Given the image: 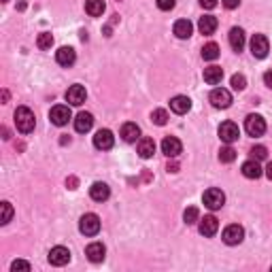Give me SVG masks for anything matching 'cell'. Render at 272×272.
Wrapping results in <instances>:
<instances>
[{"label":"cell","mask_w":272,"mask_h":272,"mask_svg":"<svg viewBox=\"0 0 272 272\" xmlns=\"http://www.w3.org/2000/svg\"><path fill=\"white\" fill-rule=\"evenodd\" d=\"M234 159H236V151L232 149L230 145H226V147H221V149H219V162L230 164V162H234Z\"/></svg>","instance_id":"cell-31"},{"label":"cell","mask_w":272,"mask_h":272,"mask_svg":"<svg viewBox=\"0 0 272 272\" xmlns=\"http://www.w3.org/2000/svg\"><path fill=\"white\" fill-rule=\"evenodd\" d=\"M202 202H204V206H209L211 211H217V209H221V206L226 204V194H223L221 189H217V187H211V189L204 191Z\"/></svg>","instance_id":"cell-3"},{"label":"cell","mask_w":272,"mask_h":272,"mask_svg":"<svg viewBox=\"0 0 272 272\" xmlns=\"http://www.w3.org/2000/svg\"><path fill=\"white\" fill-rule=\"evenodd\" d=\"M217 230H219V221L217 217H213V215H206L204 219H200V234L202 236H215L217 234Z\"/></svg>","instance_id":"cell-15"},{"label":"cell","mask_w":272,"mask_h":272,"mask_svg":"<svg viewBox=\"0 0 272 272\" xmlns=\"http://www.w3.org/2000/svg\"><path fill=\"white\" fill-rule=\"evenodd\" d=\"M11 270H13V272H17V270H26V272H28V270H30V264H28V262H23V260H15V262L11 264Z\"/></svg>","instance_id":"cell-37"},{"label":"cell","mask_w":272,"mask_h":272,"mask_svg":"<svg viewBox=\"0 0 272 272\" xmlns=\"http://www.w3.org/2000/svg\"><path fill=\"white\" fill-rule=\"evenodd\" d=\"M4 2H6V0H4Z\"/></svg>","instance_id":"cell-46"},{"label":"cell","mask_w":272,"mask_h":272,"mask_svg":"<svg viewBox=\"0 0 272 272\" xmlns=\"http://www.w3.org/2000/svg\"><path fill=\"white\" fill-rule=\"evenodd\" d=\"M122 138L126 142H134L140 138V128L136 124H124L122 126Z\"/></svg>","instance_id":"cell-24"},{"label":"cell","mask_w":272,"mask_h":272,"mask_svg":"<svg viewBox=\"0 0 272 272\" xmlns=\"http://www.w3.org/2000/svg\"><path fill=\"white\" fill-rule=\"evenodd\" d=\"M166 170H168V172H179V166H177V164H168Z\"/></svg>","instance_id":"cell-43"},{"label":"cell","mask_w":272,"mask_h":272,"mask_svg":"<svg viewBox=\"0 0 272 272\" xmlns=\"http://www.w3.org/2000/svg\"><path fill=\"white\" fill-rule=\"evenodd\" d=\"M221 79H223V70L219 66H209V68H204V81L209 83V85H217L221 83Z\"/></svg>","instance_id":"cell-25"},{"label":"cell","mask_w":272,"mask_h":272,"mask_svg":"<svg viewBox=\"0 0 272 272\" xmlns=\"http://www.w3.org/2000/svg\"><path fill=\"white\" fill-rule=\"evenodd\" d=\"M49 119H51V124L53 126H66L70 119H73V115H70V109L66 105H58V107H53L49 111Z\"/></svg>","instance_id":"cell-8"},{"label":"cell","mask_w":272,"mask_h":272,"mask_svg":"<svg viewBox=\"0 0 272 272\" xmlns=\"http://www.w3.org/2000/svg\"><path fill=\"white\" fill-rule=\"evenodd\" d=\"M92 126H94L92 113H79V115H77V119H75V130H77V132L85 134V132L92 130Z\"/></svg>","instance_id":"cell-21"},{"label":"cell","mask_w":272,"mask_h":272,"mask_svg":"<svg viewBox=\"0 0 272 272\" xmlns=\"http://www.w3.org/2000/svg\"><path fill=\"white\" fill-rule=\"evenodd\" d=\"M113 142H115V136L111 130H98L94 136V147L100 149V151H109L113 147Z\"/></svg>","instance_id":"cell-11"},{"label":"cell","mask_w":272,"mask_h":272,"mask_svg":"<svg viewBox=\"0 0 272 272\" xmlns=\"http://www.w3.org/2000/svg\"><path fill=\"white\" fill-rule=\"evenodd\" d=\"M183 221H185L187 226H194V223L200 221V211L196 206H189V209H185V213H183Z\"/></svg>","instance_id":"cell-30"},{"label":"cell","mask_w":272,"mask_h":272,"mask_svg":"<svg viewBox=\"0 0 272 272\" xmlns=\"http://www.w3.org/2000/svg\"><path fill=\"white\" fill-rule=\"evenodd\" d=\"M245 130L249 136H262L266 132V119L262 115H249L245 119Z\"/></svg>","instance_id":"cell-5"},{"label":"cell","mask_w":272,"mask_h":272,"mask_svg":"<svg viewBox=\"0 0 272 272\" xmlns=\"http://www.w3.org/2000/svg\"><path fill=\"white\" fill-rule=\"evenodd\" d=\"M174 4H177V0H157V9L162 11H172Z\"/></svg>","instance_id":"cell-36"},{"label":"cell","mask_w":272,"mask_h":272,"mask_svg":"<svg viewBox=\"0 0 272 272\" xmlns=\"http://www.w3.org/2000/svg\"><path fill=\"white\" fill-rule=\"evenodd\" d=\"M6 102H9V92H2V105H6Z\"/></svg>","instance_id":"cell-44"},{"label":"cell","mask_w":272,"mask_h":272,"mask_svg":"<svg viewBox=\"0 0 272 272\" xmlns=\"http://www.w3.org/2000/svg\"><path fill=\"white\" fill-rule=\"evenodd\" d=\"M202 58L209 60V62L217 60V58H219V45H217V43H206V45L202 47Z\"/></svg>","instance_id":"cell-28"},{"label":"cell","mask_w":272,"mask_h":272,"mask_svg":"<svg viewBox=\"0 0 272 272\" xmlns=\"http://www.w3.org/2000/svg\"><path fill=\"white\" fill-rule=\"evenodd\" d=\"M191 32H194V26H191L189 19H179L177 23H174V34H177L179 38H189Z\"/></svg>","instance_id":"cell-26"},{"label":"cell","mask_w":272,"mask_h":272,"mask_svg":"<svg viewBox=\"0 0 272 272\" xmlns=\"http://www.w3.org/2000/svg\"><path fill=\"white\" fill-rule=\"evenodd\" d=\"M230 47L236 53L243 51V47H245V30L243 28H232L230 30Z\"/></svg>","instance_id":"cell-20"},{"label":"cell","mask_w":272,"mask_h":272,"mask_svg":"<svg viewBox=\"0 0 272 272\" xmlns=\"http://www.w3.org/2000/svg\"><path fill=\"white\" fill-rule=\"evenodd\" d=\"M270 51V43H268V38L264 36V34H255L251 38V53L255 55L258 60H264L268 55Z\"/></svg>","instance_id":"cell-9"},{"label":"cell","mask_w":272,"mask_h":272,"mask_svg":"<svg viewBox=\"0 0 272 272\" xmlns=\"http://www.w3.org/2000/svg\"><path fill=\"white\" fill-rule=\"evenodd\" d=\"M15 126H17V130L21 134H30L34 130L36 126V119H34V113L28 109V107H19L15 111Z\"/></svg>","instance_id":"cell-1"},{"label":"cell","mask_w":272,"mask_h":272,"mask_svg":"<svg viewBox=\"0 0 272 272\" xmlns=\"http://www.w3.org/2000/svg\"><path fill=\"white\" fill-rule=\"evenodd\" d=\"M90 196H92V200H96V202H105V200H109V196H111V187L107 183L98 181L90 187Z\"/></svg>","instance_id":"cell-16"},{"label":"cell","mask_w":272,"mask_h":272,"mask_svg":"<svg viewBox=\"0 0 272 272\" xmlns=\"http://www.w3.org/2000/svg\"><path fill=\"white\" fill-rule=\"evenodd\" d=\"M151 119H153L155 126H166V122H168V113H166L164 109H155L153 113H151Z\"/></svg>","instance_id":"cell-33"},{"label":"cell","mask_w":272,"mask_h":272,"mask_svg":"<svg viewBox=\"0 0 272 272\" xmlns=\"http://www.w3.org/2000/svg\"><path fill=\"white\" fill-rule=\"evenodd\" d=\"M85 11L92 17H100L105 13V0H85Z\"/></svg>","instance_id":"cell-27"},{"label":"cell","mask_w":272,"mask_h":272,"mask_svg":"<svg viewBox=\"0 0 272 272\" xmlns=\"http://www.w3.org/2000/svg\"><path fill=\"white\" fill-rule=\"evenodd\" d=\"M79 230H81V234H85V236H96L100 232V217L94 213L83 215V217L79 219Z\"/></svg>","instance_id":"cell-2"},{"label":"cell","mask_w":272,"mask_h":272,"mask_svg":"<svg viewBox=\"0 0 272 272\" xmlns=\"http://www.w3.org/2000/svg\"><path fill=\"white\" fill-rule=\"evenodd\" d=\"M223 243L234 247V245H241L245 241V230L243 226H238V223H232V226H228L226 230H223Z\"/></svg>","instance_id":"cell-4"},{"label":"cell","mask_w":272,"mask_h":272,"mask_svg":"<svg viewBox=\"0 0 272 272\" xmlns=\"http://www.w3.org/2000/svg\"><path fill=\"white\" fill-rule=\"evenodd\" d=\"M266 177L272 181V162H268V164H266Z\"/></svg>","instance_id":"cell-42"},{"label":"cell","mask_w":272,"mask_h":272,"mask_svg":"<svg viewBox=\"0 0 272 272\" xmlns=\"http://www.w3.org/2000/svg\"><path fill=\"white\" fill-rule=\"evenodd\" d=\"M198 30L202 32V34H213V32L217 30V17H215V15H204V17H200Z\"/></svg>","instance_id":"cell-23"},{"label":"cell","mask_w":272,"mask_h":272,"mask_svg":"<svg viewBox=\"0 0 272 272\" xmlns=\"http://www.w3.org/2000/svg\"><path fill=\"white\" fill-rule=\"evenodd\" d=\"M85 98H87V92H85L83 85H70L68 87V92H66V102H68V105L81 107L85 102Z\"/></svg>","instance_id":"cell-10"},{"label":"cell","mask_w":272,"mask_h":272,"mask_svg":"<svg viewBox=\"0 0 272 272\" xmlns=\"http://www.w3.org/2000/svg\"><path fill=\"white\" fill-rule=\"evenodd\" d=\"M105 253H107V249H105V245H102V243H92V245H87V249H85L87 260L94 262V264H98V262L105 260Z\"/></svg>","instance_id":"cell-17"},{"label":"cell","mask_w":272,"mask_h":272,"mask_svg":"<svg viewBox=\"0 0 272 272\" xmlns=\"http://www.w3.org/2000/svg\"><path fill=\"white\" fill-rule=\"evenodd\" d=\"M0 209H2V217H0V223H2V226H6V223L11 221V217H13V206H11V202H2V204H0Z\"/></svg>","instance_id":"cell-32"},{"label":"cell","mask_w":272,"mask_h":272,"mask_svg":"<svg viewBox=\"0 0 272 272\" xmlns=\"http://www.w3.org/2000/svg\"><path fill=\"white\" fill-rule=\"evenodd\" d=\"M209 100L215 109H228L232 105V94L228 90H223V87H215L209 96Z\"/></svg>","instance_id":"cell-6"},{"label":"cell","mask_w":272,"mask_h":272,"mask_svg":"<svg viewBox=\"0 0 272 272\" xmlns=\"http://www.w3.org/2000/svg\"><path fill=\"white\" fill-rule=\"evenodd\" d=\"M155 153V140L153 138H138V155L142 159L153 157Z\"/></svg>","instance_id":"cell-22"},{"label":"cell","mask_w":272,"mask_h":272,"mask_svg":"<svg viewBox=\"0 0 272 272\" xmlns=\"http://www.w3.org/2000/svg\"><path fill=\"white\" fill-rule=\"evenodd\" d=\"M243 174L247 179H260L262 174H264V170H262V166H260V162L258 159H247V162L243 164Z\"/></svg>","instance_id":"cell-19"},{"label":"cell","mask_w":272,"mask_h":272,"mask_svg":"<svg viewBox=\"0 0 272 272\" xmlns=\"http://www.w3.org/2000/svg\"><path fill=\"white\" fill-rule=\"evenodd\" d=\"M200 4H202L204 9H215V6H217V0H200Z\"/></svg>","instance_id":"cell-39"},{"label":"cell","mask_w":272,"mask_h":272,"mask_svg":"<svg viewBox=\"0 0 272 272\" xmlns=\"http://www.w3.org/2000/svg\"><path fill=\"white\" fill-rule=\"evenodd\" d=\"M232 87H234L236 92H243L245 87H247V79H245V75H234V77H232Z\"/></svg>","instance_id":"cell-34"},{"label":"cell","mask_w":272,"mask_h":272,"mask_svg":"<svg viewBox=\"0 0 272 272\" xmlns=\"http://www.w3.org/2000/svg\"><path fill=\"white\" fill-rule=\"evenodd\" d=\"M70 262V251L66 247H53L49 251V264L51 266H66Z\"/></svg>","instance_id":"cell-13"},{"label":"cell","mask_w":272,"mask_h":272,"mask_svg":"<svg viewBox=\"0 0 272 272\" xmlns=\"http://www.w3.org/2000/svg\"><path fill=\"white\" fill-rule=\"evenodd\" d=\"M51 45H53V36L49 34V32H41L38 38H36V47H38V49L47 51V49H51Z\"/></svg>","instance_id":"cell-29"},{"label":"cell","mask_w":272,"mask_h":272,"mask_svg":"<svg viewBox=\"0 0 272 272\" xmlns=\"http://www.w3.org/2000/svg\"><path fill=\"white\" fill-rule=\"evenodd\" d=\"M77 60V53L73 47H60L58 51H55V62L60 64V66H73Z\"/></svg>","instance_id":"cell-14"},{"label":"cell","mask_w":272,"mask_h":272,"mask_svg":"<svg viewBox=\"0 0 272 272\" xmlns=\"http://www.w3.org/2000/svg\"><path fill=\"white\" fill-rule=\"evenodd\" d=\"M181 151H183V145L177 136H166L162 140V153H166L168 157H179Z\"/></svg>","instance_id":"cell-12"},{"label":"cell","mask_w":272,"mask_h":272,"mask_svg":"<svg viewBox=\"0 0 272 272\" xmlns=\"http://www.w3.org/2000/svg\"><path fill=\"white\" fill-rule=\"evenodd\" d=\"M221 2H223L226 9H236V6L241 4V0H221Z\"/></svg>","instance_id":"cell-38"},{"label":"cell","mask_w":272,"mask_h":272,"mask_svg":"<svg viewBox=\"0 0 272 272\" xmlns=\"http://www.w3.org/2000/svg\"><path fill=\"white\" fill-rule=\"evenodd\" d=\"M170 109H172V113H177V115H185L191 109V100L187 96H174L170 100Z\"/></svg>","instance_id":"cell-18"},{"label":"cell","mask_w":272,"mask_h":272,"mask_svg":"<svg viewBox=\"0 0 272 272\" xmlns=\"http://www.w3.org/2000/svg\"><path fill=\"white\" fill-rule=\"evenodd\" d=\"M264 83H266L270 90H272V70H268V73H264Z\"/></svg>","instance_id":"cell-41"},{"label":"cell","mask_w":272,"mask_h":272,"mask_svg":"<svg viewBox=\"0 0 272 272\" xmlns=\"http://www.w3.org/2000/svg\"><path fill=\"white\" fill-rule=\"evenodd\" d=\"M2 138H11V136H9V130H6V128H2Z\"/></svg>","instance_id":"cell-45"},{"label":"cell","mask_w":272,"mask_h":272,"mask_svg":"<svg viewBox=\"0 0 272 272\" xmlns=\"http://www.w3.org/2000/svg\"><path fill=\"white\" fill-rule=\"evenodd\" d=\"M238 136H241V130H238V126L234 122H223L219 126V138L226 145H232L234 140H238Z\"/></svg>","instance_id":"cell-7"},{"label":"cell","mask_w":272,"mask_h":272,"mask_svg":"<svg viewBox=\"0 0 272 272\" xmlns=\"http://www.w3.org/2000/svg\"><path fill=\"white\" fill-rule=\"evenodd\" d=\"M251 157H253V159H258V162H260V159H266V157H268V149L264 147V145L253 147V149H251Z\"/></svg>","instance_id":"cell-35"},{"label":"cell","mask_w":272,"mask_h":272,"mask_svg":"<svg viewBox=\"0 0 272 272\" xmlns=\"http://www.w3.org/2000/svg\"><path fill=\"white\" fill-rule=\"evenodd\" d=\"M77 185H79V181H77L75 177H68V179H66V187H68V189H77Z\"/></svg>","instance_id":"cell-40"}]
</instances>
